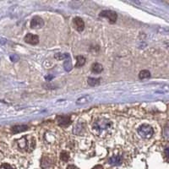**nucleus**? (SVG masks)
<instances>
[{"instance_id": "f257e3e1", "label": "nucleus", "mask_w": 169, "mask_h": 169, "mask_svg": "<svg viewBox=\"0 0 169 169\" xmlns=\"http://www.w3.org/2000/svg\"><path fill=\"white\" fill-rule=\"evenodd\" d=\"M111 127H112V123L109 120L106 118H100L95 122L93 128L98 132H104L111 128Z\"/></svg>"}, {"instance_id": "f03ea898", "label": "nucleus", "mask_w": 169, "mask_h": 169, "mask_svg": "<svg viewBox=\"0 0 169 169\" xmlns=\"http://www.w3.org/2000/svg\"><path fill=\"white\" fill-rule=\"evenodd\" d=\"M138 134L140 135V137L145 138V139H150L153 134L154 130L152 127L148 125V124H143L138 128Z\"/></svg>"}, {"instance_id": "7ed1b4c3", "label": "nucleus", "mask_w": 169, "mask_h": 169, "mask_svg": "<svg viewBox=\"0 0 169 169\" xmlns=\"http://www.w3.org/2000/svg\"><path fill=\"white\" fill-rule=\"evenodd\" d=\"M19 146L21 149H25L26 150L28 149H31L30 150H32L34 148H35V145H36V142H35V140L32 139L31 142L28 141L27 138L26 137H23L22 139H21L18 142Z\"/></svg>"}, {"instance_id": "20e7f679", "label": "nucleus", "mask_w": 169, "mask_h": 169, "mask_svg": "<svg viewBox=\"0 0 169 169\" xmlns=\"http://www.w3.org/2000/svg\"><path fill=\"white\" fill-rule=\"evenodd\" d=\"M100 16L102 17H105L106 19H108V21H110V23L113 24L117 21L118 15L116 14V12L112 11V10H103L100 13Z\"/></svg>"}, {"instance_id": "39448f33", "label": "nucleus", "mask_w": 169, "mask_h": 169, "mask_svg": "<svg viewBox=\"0 0 169 169\" xmlns=\"http://www.w3.org/2000/svg\"><path fill=\"white\" fill-rule=\"evenodd\" d=\"M43 25H44V21L39 16H34L31 21V27L33 29L42 28Z\"/></svg>"}, {"instance_id": "423d86ee", "label": "nucleus", "mask_w": 169, "mask_h": 169, "mask_svg": "<svg viewBox=\"0 0 169 169\" xmlns=\"http://www.w3.org/2000/svg\"><path fill=\"white\" fill-rule=\"evenodd\" d=\"M24 40H25V42L26 43H29V44H31V45H37L39 42V37L37 35H33L31 33H28L25 37Z\"/></svg>"}, {"instance_id": "0eeeda50", "label": "nucleus", "mask_w": 169, "mask_h": 169, "mask_svg": "<svg viewBox=\"0 0 169 169\" xmlns=\"http://www.w3.org/2000/svg\"><path fill=\"white\" fill-rule=\"evenodd\" d=\"M70 117L69 116H59L57 118V122L59 126L65 127L70 124Z\"/></svg>"}, {"instance_id": "6e6552de", "label": "nucleus", "mask_w": 169, "mask_h": 169, "mask_svg": "<svg viewBox=\"0 0 169 169\" xmlns=\"http://www.w3.org/2000/svg\"><path fill=\"white\" fill-rule=\"evenodd\" d=\"M74 23H75V28L78 31H82L84 30V23L83 20L80 17H76L74 19Z\"/></svg>"}, {"instance_id": "1a4fd4ad", "label": "nucleus", "mask_w": 169, "mask_h": 169, "mask_svg": "<svg viewBox=\"0 0 169 169\" xmlns=\"http://www.w3.org/2000/svg\"><path fill=\"white\" fill-rule=\"evenodd\" d=\"M109 162L112 165L114 166H118L122 163V157L120 156H113L112 157H110L109 159Z\"/></svg>"}, {"instance_id": "9d476101", "label": "nucleus", "mask_w": 169, "mask_h": 169, "mask_svg": "<svg viewBox=\"0 0 169 169\" xmlns=\"http://www.w3.org/2000/svg\"><path fill=\"white\" fill-rule=\"evenodd\" d=\"M102 70H103V67L100 63H95L91 66V71L95 74H100Z\"/></svg>"}, {"instance_id": "9b49d317", "label": "nucleus", "mask_w": 169, "mask_h": 169, "mask_svg": "<svg viewBox=\"0 0 169 169\" xmlns=\"http://www.w3.org/2000/svg\"><path fill=\"white\" fill-rule=\"evenodd\" d=\"M27 129H28V126L27 125H16V126L13 127L12 131L15 134H18V133H21V132L26 131Z\"/></svg>"}, {"instance_id": "f8f14e48", "label": "nucleus", "mask_w": 169, "mask_h": 169, "mask_svg": "<svg viewBox=\"0 0 169 169\" xmlns=\"http://www.w3.org/2000/svg\"><path fill=\"white\" fill-rule=\"evenodd\" d=\"M87 82L90 86H96V85L100 84L101 79L100 78H88Z\"/></svg>"}, {"instance_id": "ddd939ff", "label": "nucleus", "mask_w": 169, "mask_h": 169, "mask_svg": "<svg viewBox=\"0 0 169 169\" xmlns=\"http://www.w3.org/2000/svg\"><path fill=\"white\" fill-rule=\"evenodd\" d=\"M76 60H77V63L75 64V67L76 68H79V67L83 66L84 63H85V61H86L85 58H84V56H81V55L76 56Z\"/></svg>"}, {"instance_id": "4468645a", "label": "nucleus", "mask_w": 169, "mask_h": 169, "mask_svg": "<svg viewBox=\"0 0 169 169\" xmlns=\"http://www.w3.org/2000/svg\"><path fill=\"white\" fill-rule=\"evenodd\" d=\"M150 77V73L149 70H146V69H144L142 71L140 72V75H139V78L140 80H145V79H148Z\"/></svg>"}, {"instance_id": "2eb2a0df", "label": "nucleus", "mask_w": 169, "mask_h": 169, "mask_svg": "<svg viewBox=\"0 0 169 169\" xmlns=\"http://www.w3.org/2000/svg\"><path fill=\"white\" fill-rule=\"evenodd\" d=\"M90 100H91V98H90V96H84L79 98V99L77 100L76 103H77V104H84V103H86V102H89Z\"/></svg>"}, {"instance_id": "dca6fc26", "label": "nucleus", "mask_w": 169, "mask_h": 169, "mask_svg": "<svg viewBox=\"0 0 169 169\" xmlns=\"http://www.w3.org/2000/svg\"><path fill=\"white\" fill-rule=\"evenodd\" d=\"M54 58L57 60H59V61L63 60V59L65 60V59H67L69 58V53H57V54H55Z\"/></svg>"}, {"instance_id": "f3484780", "label": "nucleus", "mask_w": 169, "mask_h": 169, "mask_svg": "<svg viewBox=\"0 0 169 169\" xmlns=\"http://www.w3.org/2000/svg\"><path fill=\"white\" fill-rule=\"evenodd\" d=\"M63 67H64V69L66 71H70L72 69V63H71V61H70V58L65 59L64 63H63Z\"/></svg>"}, {"instance_id": "a211bd4d", "label": "nucleus", "mask_w": 169, "mask_h": 169, "mask_svg": "<svg viewBox=\"0 0 169 169\" xmlns=\"http://www.w3.org/2000/svg\"><path fill=\"white\" fill-rule=\"evenodd\" d=\"M82 129H83V126L81 125V124H77L75 128H74V133L75 134H80L81 133V131H82Z\"/></svg>"}, {"instance_id": "6ab92c4d", "label": "nucleus", "mask_w": 169, "mask_h": 169, "mask_svg": "<svg viewBox=\"0 0 169 169\" xmlns=\"http://www.w3.org/2000/svg\"><path fill=\"white\" fill-rule=\"evenodd\" d=\"M60 158H61V160L63 161V162H67V161L69 160V156L68 152L63 151V152L60 154Z\"/></svg>"}, {"instance_id": "aec40b11", "label": "nucleus", "mask_w": 169, "mask_h": 169, "mask_svg": "<svg viewBox=\"0 0 169 169\" xmlns=\"http://www.w3.org/2000/svg\"><path fill=\"white\" fill-rule=\"evenodd\" d=\"M0 169H14L13 168V167H11L9 164H2L1 166H0Z\"/></svg>"}, {"instance_id": "412c9836", "label": "nucleus", "mask_w": 169, "mask_h": 169, "mask_svg": "<svg viewBox=\"0 0 169 169\" xmlns=\"http://www.w3.org/2000/svg\"><path fill=\"white\" fill-rule=\"evenodd\" d=\"M67 169H75V167L74 165H69V166H68Z\"/></svg>"}, {"instance_id": "4be33fe9", "label": "nucleus", "mask_w": 169, "mask_h": 169, "mask_svg": "<svg viewBox=\"0 0 169 169\" xmlns=\"http://www.w3.org/2000/svg\"><path fill=\"white\" fill-rule=\"evenodd\" d=\"M93 169H103V168H102V166L97 165V166H96L95 168H93Z\"/></svg>"}, {"instance_id": "5701e85b", "label": "nucleus", "mask_w": 169, "mask_h": 169, "mask_svg": "<svg viewBox=\"0 0 169 169\" xmlns=\"http://www.w3.org/2000/svg\"><path fill=\"white\" fill-rule=\"evenodd\" d=\"M165 154H166V156L168 157V147L166 148V150H165Z\"/></svg>"}, {"instance_id": "b1692460", "label": "nucleus", "mask_w": 169, "mask_h": 169, "mask_svg": "<svg viewBox=\"0 0 169 169\" xmlns=\"http://www.w3.org/2000/svg\"><path fill=\"white\" fill-rule=\"evenodd\" d=\"M53 77V75H49V76H47V77H46V80H47V81H50V80H51V79H52Z\"/></svg>"}, {"instance_id": "393cba45", "label": "nucleus", "mask_w": 169, "mask_h": 169, "mask_svg": "<svg viewBox=\"0 0 169 169\" xmlns=\"http://www.w3.org/2000/svg\"><path fill=\"white\" fill-rule=\"evenodd\" d=\"M165 130L167 131V130H168V128H165ZM165 136H166V137H168V132L166 133V135H165Z\"/></svg>"}, {"instance_id": "a878e982", "label": "nucleus", "mask_w": 169, "mask_h": 169, "mask_svg": "<svg viewBox=\"0 0 169 169\" xmlns=\"http://www.w3.org/2000/svg\"><path fill=\"white\" fill-rule=\"evenodd\" d=\"M1 156H2V153H1V151H0V158H1Z\"/></svg>"}]
</instances>
